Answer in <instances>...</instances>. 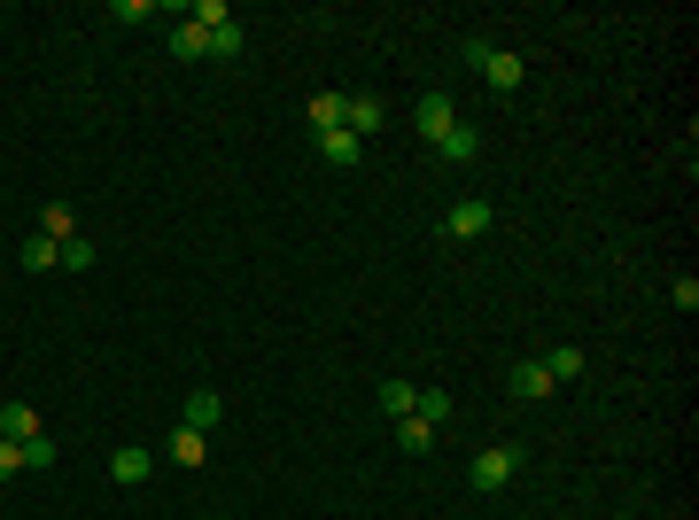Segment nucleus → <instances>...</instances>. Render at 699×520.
Listing matches in <instances>:
<instances>
[{"label": "nucleus", "instance_id": "14", "mask_svg": "<svg viewBox=\"0 0 699 520\" xmlns=\"http://www.w3.org/2000/svg\"><path fill=\"white\" fill-rule=\"evenodd\" d=\"M171 55H180V62H195V55H210V32L187 16V24H171Z\"/></svg>", "mask_w": 699, "mask_h": 520}, {"label": "nucleus", "instance_id": "25", "mask_svg": "<svg viewBox=\"0 0 699 520\" xmlns=\"http://www.w3.org/2000/svg\"><path fill=\"white\" fill-rule=\"evenodd\" d=\"M9 474H24V443H9V436H0V482H9Z\"/></svg>", "mask_w": 699, "mask_h": 520}, {"label": "nucleus", "instance_id": "10", "mask_svg": "<svg viewBox=\"0 0 699 520\" xmlns=\"http://www.w3.org/2000/svg\"><path fill=\"white\" fill-rule=\"evenodd\" d=\"M435 155H444V163H474V155H482V132H474V125H451L444 140H435Z\"/></svg>", "mask_w": 699, "mask_h": 520}, {"label": "nucleus", "instance_id": "21", "mask_svg": "<svg viewBox=\"0 0 699 520\" xmlns=\"http://www.w3.org/2000/svg\"><path fill=\"white\" fill-rule=\"evenodd\" d=\"M85 265H94V241L70 233V241H62V273H85Z\"/></svg>", "mask_w": 699, "mask_h": 520}, {"label": "nucleus", "instance_id": "5", "mask_svg": "<svg viewBox=\"0 0 699 520\" xmlns=\"http://www.w3.org/2000/svg\"><path fill=\"white\" fill-rule=\"evenodd\" d=\"M148 466H156V451H140V443H117V451H110V482H117V489L148 482Z\"/></svg>", "mask_w": 699, "mask_h": 520}, {"label": "nucleus", "instance_id": "3", "mask_svg": "<svg viewBox=\"0 0 699 520\" xmlns=\"http://www.w3.org/2000/svg\"><path fill=\"white\" fill-rule=\"evenodd\" d=\"M412 125H420V140H427V148H435V140H444L451 125H459V109H451V94H444V85H435V94H427V102L412 109Z\"/></svg>", "mask_w": 699, "mask_h": 520}, {"label": "nucleus", "instance_id": "13", "mask_svg": "<svg viewBox=\"0 0 699 520\" xmlns=\"http://www.w3.org/2000/svg\"><path fill=\"white\" fill-rule=\"evenodd\" d=\"M16 256H24V273H55V265H62V241H47V233H32V241H24Z\"/></svg>", "mask_w": 699, "mask_h": 520}, {"label": "nucleus", "instance_id": "19", "mask_svg": "<svg viewBox=\"0 0 699 520\" xmlns=\"http://www.w3.org/2000/svg\"><path fill=\"white\" fill-rule=\"evenodd\" d=\"M342 102L350 94H311V132H334L342 125Z\"/></svg>", "mask_w": 699, "mask_h": 520}, {"label": "nucleus", "instance_id": "23", "mask_svg": "<svg viewBox=\"0 0 699 520\" xmlns=\"http://www.w3.org/2000/svg\"><path fill=\"white\" fill-rule=\"evenodd\" d=\"M24 466H55V436H47V427H39L32 443H24Z\"/></svg>", "mask_w": 699, "mask_h": 520}, {"label": "nucleus", "instance_id": "18", "mask_svg": "<svg viewBox=\"0 0 699 520\" xmlns=\"http://www.w3.org/2000/svg\"><path fill=\"white\" fill-rule=\"evenodd\" d=\"M412 419L444 427V419H451V396H444V389H420V396H412Z\"/></svg>", "mask_w": 699, "mask_h": 520}, {"label": "nucleus", "instance_id": "17", "mask_svg": "<svg viewBox=\"0 0 699 520\" xmlns=\"http://www.w3.org/2000/svg\"><path fill=\"white\" fill-rule=\"evenodd\" d=\"M545 373H552V389H568V381H583V350H552V358H537Z\"/></svg>", "mask_w": 699, "mask_h": 520}, {"label": "nucleus", "instance_id": "8", "mask_svg": "<svg viewBox=\"0 0 699 520\" xmlns=\"http://www.w3.org/2000/svg\"><path fill=\"white\" fill-rule=\"evenodd\" d=\"M218 419H226V396H218V389H195V396H187V419H180V427H195V436H210Z\"/></svg>", "mask_w": 699, "mask_h": 520}, {"label": "nucleus", "instance_id": "22", "mask_svg": "<svg viewBox=\"0 0 699 520\" xmlns=\"http://www.w3.org/2000/svg\"><path fill=\"white\" fill-rule=\"evenodd\" d=\"M210 55H218V62H241V24H218V32H210Z\"/></svg>", "mask_w": 699, "mask_h": 520}, {"label": "nucleus", "instance_id": "11", "mask_svg": "<svg viewBox=\"0 0 699 520\" xmlns=\"http://www.w3.org/2000/svg\"><path fill=\"white\" fill-rule=\"evenodd\" d=\"M451 233H459V241H474V233H490V203H482V195H467V203H451Z\"/></svg>", "mask_w": 699, "mask_h": 520}, {"label": "nucleus", "instance_id": "12", "mask_svg": "<svg viewBox=\"0 0 699 520\" xmlns=\"http://www.w3.org/2000/svg\"><path fill=\"white\" fill-rule=\"evenodd\" d=\"M0 436H9V443H32V436H39V412H32V404H0Z\"/></svg>", "mask_w": 699, "mask_h": 520}, {"label": "nucleus", "instance_id": "24", "mask_svg": "<svg viewBox=\"0 0 699 520\" xmlns=\"http://www.w3.org/2000/svg\"><path fill=\"white\" fill-rule=\"evenodd\" d=\"M668 303H676V311H699V280H691V273H684V280H676V288H668Z\"/></svg>", "mask_w": 699, "mask_h": 520}, {"label": "nucleus", "instance_id": "2", "mask_svg": "<svg viewBox=\"0 0 699 520\" xmlns=\"http://www.w3.org/2000/svg\"><path fill=\"white\" fill-rule=\"evenodd\" d=\"M513 474H520V451H513V443H490V451H482V459L467 466V482H474L482 497H490V489H505Z\"/></svg>", "mask_w": 699, "mask_h": 520}, {"label": "nucleus", "instance_id": "4", "mask_svg": "<svg viewBox=\"0 0 699 520\" xmlns=\"http://www.w3.org/2000/svg\"><path fill=\"white\" fill-rule=\"evenodd\" d=\"M505 389H513V396H520V404H545V396H560V389H552V373H545V366H537V358H520V366H513V373H505Z\"/></svg>", "mask_w": 699, "mask_h": 520}, {"label": "nucleus", "instance_id": "9", "mask_svg": "<svg viewBox=\"0 0 699 520\" xmlns=\"http://www.w3.org/2000/svg\"><path fill=\"white\" fill-rule=\"evenodd\" d=\"M319 155H326V163H334V171H350V163H358V155H366V140H358V132H342V125H334V132H319Z\"/></svg>", "mask_w": 699, "mask_h": 520}, {"label": "nucleus", "instance_id": "6", "mask_svg": "<svg viewBox=\"0 0 699 520\" xmlns=\"http://www.w3.org/2000/svg\"><path fill=\"white\" fill-rule=\"evenodd\" d=\"M163 459H171V466H210V436H195V427H171Z\"/></svg>", "mask_w": 699, "mask_h": 520}, {"label": "nucleus", "instance_id": "20", "mask_svg": "<svg viewBox=\"0 0 699 520\" xmlns=\"http://www.w3.org/2000/svg\"><path fill=\"white\" fill-rule=\"evenodd\" d=\"M397 451H435V427L427 419H397Z\"/></svg>", "mask_w": 699, "mask_h": 520}, {"label": "nucleus", "instance_id": "15", "mask_svg": "<svg viewBox=\"0 0 699 520\" xmlns=\"http://www.w3.org/2000/svg\"><path fill=\"white\" fill-rule=\"evenodd\" d=\"M412 396H420L412 381H381V389H374V404H381L389 419H412Z\"/></svg>", "mask_w": 699, "mask_h": 520}, {"label": "nucleus", "instance_id": "7", "mask_svg": "<svg viewBox=\"0 0 699 520\" xmlns=\"http://www.w3.org/2000/svg\"><path fill=\"white\" fill-rule=\"evenodd\" d=\"M342 132L374 140V132H381V102H374V94H350V102H342Z\"/></svg>", "mask_w": 699, "mask_h": 520}, {"label": "nucleus", "instance_id": "16", "mask_svg": "<svg viewBox=\"0 0 699 520\" xmlns=\"http://www.w3.org/2000/svg\"><path fill=\"white\" fill-rule=\"evenodd\" d=\"M39 233H47V241H70V233H78V210H70V203H47V210H39Z\"/></svg>", "mask_w": 699, "mask_h": 520}, {"label": "nucleus", "instance_id": "1", "mask_svg": "<svg viewBox=\"0 0 699 520\" xmlns=\"http://www.w3.org/2000/svg\"><path fill=\"white\" fill-rule=\"evenodd\" d=\"M459 55H467V62H474V70H482V78L497 85V94H513V85H520V78H529V62H520L513 47H482V39H467Z\"/></svg>", "mask_w": 699, "mask_h": 520}]
</instances>
